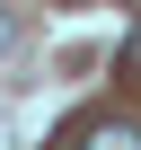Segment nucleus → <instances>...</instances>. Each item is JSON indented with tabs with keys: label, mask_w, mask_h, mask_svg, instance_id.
<instances>
[{
	"label": "nucleus",
	"mask_w": 141,
	"mask_h": 150,
	"mask_svg": "<svg viewBox=\"0 0 141 150\" xmlns=\"http://www.w3.org/2000/svg\"><path fill=\"white\" fill-rule=\"evenodd\" d=\"M0 35H9V18H0Z\"/></svg>",
	"instance_id": "7ed1b4c3"
},
{
	"label": "nucleus",
	"mask_w": 141,
	"mask_h": 150,
	"mask_svg": "<svg viewBox=\"0 0 141 150\" xmlns=\"http://www.w3.org/2000/svg\"><path fill=\"white\" fill-rule=\"evenodd\" d=\"M80 150H141V132H132V124H97Z\"/></svg>",
	"instance_id": "f257e3e1"
},
{
	"label": "nucleus",
	"mask_w": 141,
	"mask_h": 150,
	"mask_svg": "<svg viewBox=\"0 0 141 150\" xmlns=\"http://www.w3.org/2000/svg\"><path fill=\"white\" fill-rule=\"evenodd\" d=\"M132 71H141V35H132Z\"/></svg>",
	"instance_id": "f03ea898"
}]
</instances>
